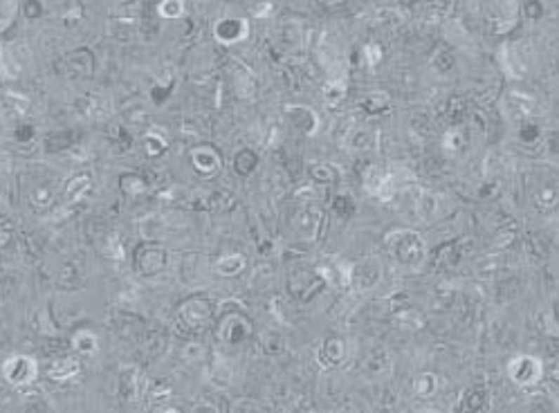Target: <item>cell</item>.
Segmentation results:
<instances>
[{
	"label": "cell",
	"instance_id": "6da1fadb",
	"mask_svg": "<svg viewBox=\"0 0 559 413\" xmlns=\"http://www.w3.org/2000/svg\"><path fill=\"white\" fill-rule=\"evenodd\" d=\"M252 166H254V155H252V151H241V155L236 157L238 173L245 176V173H249V171H252Z\"/></svg>",
	"mask_w": 559,
	"mask_h": 413
}]
</instances>
